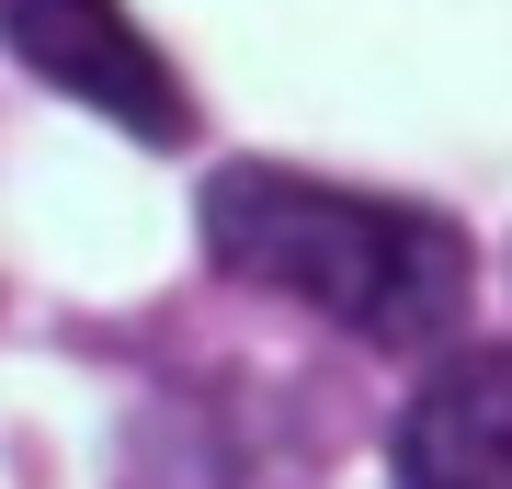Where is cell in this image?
<instances>
[{
    "label": "cell",
    "instance_id": "6da1fadb",
    "mask_svg": "<svg viewBox=\"0 0 512 489\" xmlns=\"http://www.w3.org/2000/svg\"><path fill=\"white\" fill-rule=\"evenodd\" d=\"M205 262L228 285L296 296L330 330L376 353H421L444 342L467 308V228L433 205H387V194H342V182L274 171V160H228L205 182Z\"/></svg>",
    "mask_w": 512,
    "mask_h": 489
},
{
    "label": "cell",
    "instance_id": "7a4b0ae2",
    "mask_svg": "<svg viewBox=\"0 0 512 489\" xmlns=\"http://www.w3.org/2000/svg\"><path fill=\"white\" fill-rule=\"evenodd\" d=\"M0 46H12L46 91H69L80 114H114V126L148 137V148L194 137V91L126 23V0H0Z\"/></svg>",
    "mask_w": 512,
    "mask_h": 489
},
{
    "label": "cell",
    "instance_id": "3957f363",
    "mask_svg": "<svg viewBox=\"0 0 512 489\" xmlns=\"http://www.w3.org/2000/svg\"><path fill=\"white\" fill-rule=\"evenodd\" d=\"M399 489H512V353H456L399 410Z\"/></svg>",
    "mask_w": 512,
    "mask_h": 489
}]
</instances>
